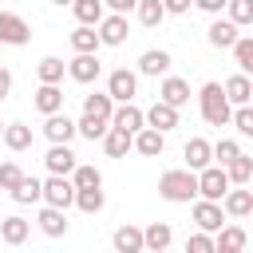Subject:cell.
Here are the masks:
<instances>
[{
	"label": "cell",
	"mask_w": 253,
	"mask_h": 253,
	"mask_svg": "<svg viewBox=\"0 0 253 253\" xmlns=\"http://www.w3.org/2000/svg\"><path fill=\"white\" fill-rule=\"evenodd\" d=\"M158 198H166V202H174V206L194 202V198H198V170H190V166L166 170V174L158 178Z\"/></svg>",
	"instance_id": "1"
},
{
	"label": "cell",
	"mask_w": 253,
	"mask_h": 253,
	"mask_svg": "<svg viewBox=\"0 0 253 253\" xmlns=\"http://www.w3.org/2000/svg\"><path fill=\"white\" fill-rule=\"evenodd\" d=\"M198 111L210 126H229V115H233V103L225 99V87L221 83H202L198 91Z\"/></svg>",
	"instance_id": "2"
},
{
	"label": "cell",
	"mask_w": 253,
	"mask_h": 253,
	"mask_svg": "<svg viewBox=\"0 0 253 253\" xmlns=\"http://www.w3.org/2000/svg\"><path fill=\"white\" fill-rule=\"evenodd\" d=\"M229 186H233V182H229V174H225V166H221V162H217V166L210 162V166H202V170H198V198L221 202Z\"/></svg>",
	"instance_id": "3"
},
{
	"label": "cell",
	"mask_w": 253,
	"mask_h": 253,
	"mask_svg": "<svg viewBox=\"0 0 253 253\" xmlns=\"http://www.w3.org/2000/svg\"><path fill=\"white\" fill-rule=\"evenodd\" d=\"M107 95H111L115 103H130V99L138 95V71H130V67H115V71L107 75Z\"/></svg>",
	"instance_id": "4"
},
{
	"label": "cell",
	"mask_w": 253,
	"mask_h": 253,
	"mask_svg": "<svg viewBox=\"0 0 253 253\" xmlns=\"http://www.w3.org/2000/svg\"><path fill=\"white\" fill-rule=\"evenodd\" d=\"M28 40H32L28 20L16 16V12H4V8H0V47H4V43H8V47H24Z\"/></svg>",
	"instance_id": "5"
},
{
	"label": "cell",
	"mask_w": 253,
	"mask_h": 253,
	"mask_svg": "<svg viewBox=\"0 0 253 253\" xmlns=\"http://www.w3.org/2000/svg\"><path fill=\"white\" fill-rule=\"evenodd\" d=\"M43 202H47V206H59V210L75 206V182H71L67 174H47V182H43Z\"/></svg>",
	"instance_id": "6"
},
{
	"label": "cell",
	"mask_w": 253,
	"mask_h": 253,
	"mask_svg": "<svg viewBox=\"0 0 253 253\" xmlns=\"http://www.w3.org/2000/svg\"><path fill=\"white\" fill-rule=\"evenodd\" d=\"M95 28H99V40H103V47H123V43H126V36H130V24H126V16H123V12H111V16H103Z\"/></svg>",
	"instance_id": "7"
},
{
	"label": "cell",
	"mask_w": 253,
	"mask_h": 253,
	"mask_svg": "<svg viewBox=\"0 0 253 253\" xmlns=\"http://www.w3.org/2000/svg\"><path fill=\"white\" fill-rule=\"evenodd\" d=\"M67 75L75 83H95L103 75V63H99V51H75V59H67Z\"/></svg>",
	"instance_id": "8"
},
{
	"label": "cell",
	"mask_w": 253,
	"mask_h": 253,
	"mask_svg": "<svg viewBox=\"0 0 253 253\" xmlns=\"http://www.w3.org/2000/svg\"><path fill=\"white\" fill-rule=\"evenodd\" d=\"M190 213H194V225H198V229H206V233H217V229L225 225V210H221V202L198 198Z\"/></svg>",
	"instance_id": "9"
},
{
	"label": "cell",
	"mask_w": 253,
	"mask_h": 253,
	"mask_svg": "<svg viewBox=\"0 0 253 253\" xmlns=\"http://www.w3.org/2000/svg\"><path fill=\"white\" fill-rule=\"evenodd\" d=\"M75 150H71V142H51L47 146V154H43V166H47V174H67L71 178V170H75Z\"/></svg>",
	"instance_id": "10"
},
{
	"label": "cell",
	"mask_w": 253,
	"mask_h": 253,
	"mask_svg": "<svg viewBox=\"0 0 253 253\" xmlns=\"http://www.w3.org/2000/svg\"><path fill=\"white\" fill-rule=\"evenodd\" d=\"M170 63H174V55H170L166 47H146V51L138 55V75H150V79L170 75Z\"/></svg>",
	"instance_id": "11"
},
{
	"label": "cell",
	"mask_w": 253,
	"mask_h": 253,
	"mask_svg": "<svg viewBox=\"0 0 253 253\" xmlns=\"http://www.w3.org/2000/svg\"><path fill=\"white\" fill-rule=\"evenodd\" d=\"M111 126H119V130H142L146 126V111L142 107H134V99L130 103H115V111H111Z\"/></svg>",
	"instance_id": "12"
},
{
	"label": "cell",
	"mask_w": 253,
	"mask_h": 253,
	"mask_svg": "<svg viewBox=\"0 0 253 253\" xmlns=\"http://www.w3.org/2000/svg\"><path fill=\"white\" fill-rule=\"evenodd\" d=\"M221 210H225V217H249L253 213V190L249 186H229L225 198H221Z\"/></svg>",
	"instance_id": "13"
},
{
	"label": "cell",
	"mask_w": 253,
	"mask_h": 253,
	"mask_svg": "<svg viewBox=\"0 0 253 253\" xmlns=\"http://www.w3.org/2000/svg\"><path fill=\"white\" fill-rule=\"evenodd\" d=\"M79 130H75V119H67L63 111H55V115H43V138L47 142H71Z\"/></svg>",
	"instance_id": "14"
},
{
	"label": "cell",
	"mask_w": 253,
	"mask_h": 253,
	"mask_svg": "<svg viewBox=\"0 0 253 253\" xmlns=\"http://www.w3.org/2000/svg\"><path fill=\"white\" fill-rule=\"evenodd\" d=\"M245 245H249V233L241 225H221L213 233V253H241Z\"/></svg>",
	"instance_id": "15"
},
{
	"label": "cell",
	"mask_w": 253,
	"mask_h": 253,
	"mask_svg": "<svg viewBox=\"0 0 253 253\" xmlns=\"http://www.w3.org/2000/svg\"><path fill=\"white\" fill-rule=\"evenodd\" d=\"M237 36H241V32H237V24H233L229 16H225V20H221V16H213V24L206 28V40H210L213 47H225V51L237 43Z\"/></svg>",
	"instance_id": "16"
},
{
	"label": "cell",
	"mask_w": 253,
	"mask_h": 253,
	"mask_svg": "<svg viewBox=\"0 0 253 253\" xmlns=\"http://www.w3.org/2000/svg\"><path fill=\"white\" fill-rule=\"evenodd\" d=\"M99 142H103L107 158H126V154L134 150V134H130V130H119V126H107V134H103Z\"/></svg>",
	"instance_id": "17"
},
{
	"label": "cell",
	"mask_w": 253,
	"mask_h": 253,
	"mask_svg": "<svg viewBox=\"0 0 253 253\" xmlns=\"http://www.w3.org/2000/svg\"><path fill=\"white\" fill-rule=\"evenodd\" d=\"M158 99H166L170 107H186V103H190V83H186L182 75H162Z\"/></svg>",
	"instance_id": "18"
},
{
	"label": "cell",
	"mask_w": 253,
	"mask_h": 253,
	"mask_svg": "<svg viewBox=\"0 0 253 253\" xmlns=\"http://www.w3.org/2000/svg\"><path fill=\"white\" fill-rule=\"evenodd\" d=\"M146 126H154V130H162V134H170L174 126H178V107H170L166 99H158L150 111H146Z\"/></svg>",
	"instance_id": "19"
},
{
	"label": "cell",
	"mask_w": 253,
	"mask_h": 253,
	"mask_svg": "<svg viewBox=\"0 0 253 253\" xmlns=\"http://www.w3.org/2000/svg\"><path fill=\"white\" fill-rule=\"evenodd\" d=\"M134 150H138L142 158H158V154L166 150V134L154 130V126H142V130H134Z\"/></svg>",
	"instance_id": "20"
},
{
	"label": "cell",
	"mask_w": 253,
	"mask_h": 253,
	"mask_svg": "<svg viewBox=\"0 0 253 253\" xmlns=\"http://www.w3.org/2000/svg\"><path fill=\"white\" fill-rule=\"evenodd\" d=\"M40 233H47V237H63L67 233V210H59V206H47L43 202V210H40Z\"/></svg>",
	"instance_id": "21"
},
{
	"label": "cell",
	"mask_w": 253,
	"mask_h": 253,
	"mask_svg": "<svg viewBox=\"0 0 253 253\" xmlns=\"http://www.w3.org/2000/svg\"><path fill=\"white\" fill-rule=\"evenodd\" d=\"M36 111H40V115L63 111V87H59V83H40V87H36Z\"/></svg>",
	"instance_id": "22"
},
{
	"label": "cell",
	"mask_w": 253,
	"mask_h": 253,
	"mask_svg": "<svg viewBox=\"0 0 253 253\" xmlns=\"http://www.w3.org/2000/svg\"><path fill=\"white\" fill-rule=\"evenodd\" d=\"M170 241H174V229H170L166 221H150V225L142 229V249H150V253L170 249Z\"/></svg>",
	"instance_id": "23"
},
{
	"label": "cell",
	"mask_w": 253,
	"mask_h": 253,
	"mask_svg": "<svg viewBox=\"0 0 253 253\" xmlns=\"http://www.w3.org/2000/svg\"><path fill=\"white\" fill-rule=\"evenodd\" d=\"M182 158H186L190 170H202V166L213 162V142H206V138H190L186 150H182Z\"/></svg>",
	"instance_id": "24"
},
{
	"label": "cell",
	"mask_w": 253,
	"mask_h": 253,
	"mask_svg": "<svg viewBox=\"0 0 253 253\" xmlns=\"http://www.w3.org/2000/svg\"><path fill=\"white\" fill-rule=\"evenodd\" d=\"M28 233H32V221H24L20 213H12V217L0 221V241H4V245H24Z\"/></svg>",
	"instance_id": "25"
},
{
	"label": "cell",
	"mask_w": 253,
	"mask_h": 253,
	"mask_svg": "<svg viewBox=\"0 0 253 253\" xmlns=\"http://www.w3.org/2000/svg\"><path fill=\"white\" fill-rule=\"evenodd\" d=\"M221 87H225V99H229L233 107H241V103H249V95H253V79H249L245 71H237V75H229V79H225Z\"/></svg>",
	"instance_id": "26"
},
{
	"label": "cell",
	"mask_w": 253,
	"mask_h": 253,
	"mask_svg": "<svg viewBox=\"0 0 253 253\" xmlns=\"http://www.w3.org/2000/svg\"><path fill=\"white\" fill-rule=\"evenodd\" d=\"M111 245H115V253H142V229L138 225H119Z\"/></svg>",
	"instance_id": "27"
},
{
	"label": "cell",
	"mask_w": 253,
	"mask_h": 253,
	"mask_svg": "<svg viewBox=\"0 0 253 253\" xmlns=\"http://www.w3.org/2000/svg\"><path fill=\"white\" fill-rule=\"evenodd\" d=\"M0 142H4L8 150H16V154H20V150H28V146H32V126H28V123H8V126H4V134H0Z\"/></svg>",
	"instance_id": "28"
},
{
	"label": "cell",
	"mask_w": 253,
	"mask_h": 253,
	"mask_svg": "<svg viewBox=\"0 0 253 253\" xmlns=\"http://www.w3.org/2000/svg\"><path fill=\"white\" fill-rule=\"evenodd\" d=\"M103 40H99V28L95 24H79L71 32V51H99Z\"/></svg>",
	"instance_id": "29"
},
{
	"label": "cell",
	"mask_w": 253,
	"mask_h": 253,
	"mask_svg": "<svg viewBox=\"0 0 253 253\" xmlns=\"http://www.w3.org/2000/svg\"><path fill=\"white\" fill-rule=\"evenodd\" d=\"M12 194V202H20V206H32V202H43V182L40 178H20V186L16 190H8Z\"/></svg>",
	"instance_id": "30"
},
{
	"label": "cell",
	"mask_w": 253,
	"mask_h": 253,
	"mask_svg": "<svg viewBox=\"0 0 253 253\" xmlns=\"http://www.w3.org/2000/svg\"><path fill=\"white\" fill-rule=\"evenodd\" d=\"M63 71H67V63H63L59 55H43V59L36 63L40 83H63Z\"/></svg>",
	"instance_id": "31"
},
{
	"label": "cell",
	"mask_w": 253,
	"mask_h": 253,
	"mask_svg": "<svg viewBox=\"0 0 253 253\" xmlns=\"http://www.w3.org/2000/svg\"><path fill=\"white\" fill-rule=\"evenodd\" d=\"M115 111V99L107 91H95V95H83V115H95V119H111Z\"/></svg>",
	"instance_id": "32"
},
{
	"label": "cell",
	"mask_w": 253,
	"mask_h": 253,
	"mask_svg": "<svg viewBox=\"0 0 253 253\" xmlns=\"http://www.w3.org/2000/svg\"><path fill=\"white\" fill-rule=\"evenodd\" d=\"M75 206H79L83 213H99V210L107 206L103 186H83V190H75Z\"/></svg>",
	"instance_id": "33"
},
{
	"label": "cell",
	"mask_w": 253,
	"mask_h": 253,
	"mask_svg": "<svg viewBox=\"0 0 253 253\" xmlns=\"http://www.w3.org/2000/svg\"><path fill=\"white\" fill-rule=\"evenodd\" d=\"M225 174H229V182H233V186H249V174H253V158L241 150L237 158H229V162H225Z\"/></svg>",
	"instance_id": "34"
},
{
	"label": "cell",
	"mask_w": 253,
	"mask_h": 253,
	"mask_svg": "<svg viewBox=\"0 0 253 253\" xmlns=\"http://www.w3.org/2000/svg\"><path fill=\"white\" fill-rule=\"evenodd\" d=\"M134 12H138V24H142V28H158V24L166 20V4H162V0H138Z\"/></svg>",
	"instance_id": "35"
},
{
	"label": "cell",
	"mask_w": 253,
	"mask_h": 253,
	"mask_svg": "<svg viewBox=\"0 0 253 253\" xmlns=\"http://www.w3.org/2000/svg\"><path fill=\"white\" fill-rule=\"evenodd\" d=\"M103 8H107L103 0H75V4H71V12H75V20H79V24H99V20L107 16Z\"/></svg>",
	"instance_id": "36"
},
{
	"label": "cell",
	"mask_w": 253,
	"mask_h": 253,
	"mask_svg": "<svg viewBox=\"0 0 253 253\" xmlns=\"http://www.w3.org/2000/svg\"><path fill=\"white\" fill-rule=\"evenodd\" d=\"M107 126H111V119H95V115H83V119H75V130L83 134V138H103L107 134Z\"/></svg>",
	"instance_id": "37"
},
{
	"label": "cell",
	"mask_w": 253,
	"mask_h": 253,
	"mask_svg": "<svg viewBox=\"0 0 253 253\" xmlns=\"http://www.w3.org/2000/svg\"><path fill=\"white\" fill-rule=\"evenodd\" d=\"M71 182H75V190H83V186H103V174H99V166H91V162H75Z\"/></svg>",
	"instance_id": "38"
},
{
	"label": "cell",
	"mask_w": 253,
	"mask_h": 253,
	"mask_svg": "<svg viewBox=\"0 0 253 253\" xmlns=\"http://www.w3.org/2000/svg\"><path fill=\"white\" fill-rule=\"evenodd\" d=\"M229 126H237V134H241V138H253V103H241V107H233V115H229Z\"/></svg>",
	"instance_id": "39"
},
{
	"label": "cell",
	"mask_w": 253,
	"mask_h": 253,
	"mask_svg": "<svg viewBox=\"0 0 253 253\" xmlns=\"http://www.w3.org/2000/svg\"><path fill=\"white\" fill-rule=\"evenodd\" d=\"M229 51H233L237 67H241L245 75H253V36H237V43H233Z\"/></svg>",
	"instance_id": "40"
},
{
	"label": "cell",
	"mask_w": 253,
	"mask_h": 253,
	"mask_svg": "<svg viewBox=\"0 0 253 253\" xmlns=\"http://www.w3.org/2000/svg\"><path fill=\"white\" fill-rule=\"evenodd\" d=\"M225 16H229L237 28L253 24V0H229V4H225Z\"/></svg>",
	"instance_id": "41"
},
{
	"label": "cell",
	"mask_w": 253,
	"mask_h": 253,
	"mask_svg": "<svg viewBox=\"0 0 253 253\" xmlns=\"http://www.w3.org/2000/svg\"><path fill=\"white\" fill-rule=\"evenodd\" d=\"M24 178V170L12 162V158H0V190H16Z\"/></svg>",
	"instance_id": "42"
},
{
	"label": "cell",
	"mask_w": 253,
	"mask_h": 253,
	"mask_svg": "<svg viewBox=\"0 0 253 253\" xmlns=\"http://www.w3.org/2000/svg\"><path fill=\"white\" fill-rule=\"evenodd\" d=\"M237 154H241V142H237V138H217V142H213V162L225 166V162L237 158Z\"/></svg>",
	"instance_id": "43"
},
{
	"label": "cell",
	"mask_w": 253,
	"mask_h": 253,
	"mask_svg": "<svg viewBox=\"0 0 253 253\" xmlns=\"http://www.w3.org/2000/svg\"><path fill=\"white\" fill-rule=\"evenodd\" d=\"M186 253H213V233H206V229L190 233V241H186Z\"/></svg>",
	"instance_id": "44"
},
{
	"label": "cell",
	"mask_w": 253,
	"mask_h": 253,
	"mask_svg": "<svg viewBox=\"0 0 253 253\" xmlns=\"http://www.w3.org/2000/svg\"><path fill=\"white\" fill-rule=\"evenodd\" d=\"M194 4H198V8H202V12H210V16H221V12H225V4H229V0H194Z\"/></svg>",
	"instance_id": "45"
},
{
	"label": "cell",
	"mask_w": 253,
	"mask_h": 253,
	"mask_svg": "<svg viewBox=\"0 0 253 253\" xmlns=\"http://www.w3.org/2000/svg\"><path fill=\"white\" fill-rule=\"evenodd\" d=\"M162 4H166V16H182V12H190L194 0H162Z\"/></svg>",
	"instance_id": "46"
},
{
	"label": "cell",
	"mask_w": 253,
	"mask_h": 253,
	"mask_svg": "<svg viewBox=\"0 0 253 253\" xmlns=\"http://www.w3.org/2000/svg\"><path fill=\"white\" fill-rule=\"evenodd\" d=\"M103 4H107V8H111V12H123V16H126V12H134V8H138V0H103Z\"/></svg>",
	"instance_id": "47"
},
{
	"label": "cell",
	"mask_w": 253,
	"mask_h": 253,
	"mask_svg": "<svg viewBox=\"0 0 253 253\" xmlns=\"http://www.w3.org/2000/svg\"><path fill=\"white\" fill-rule=\"evenodd\" d=\"M8 95H12V71H8V67H0V103H4Z\"/></svg>",
	"instance_id": "48"
},
{
	"label": "cell",
	"mask_w": 253,
	"mask_h": 253,
	"mask_svg": "<svg viewBox=\"0 0 253 253\" xmlns=\"http://www.w3.org/2000/svg\"><path fill=\"white\" fill-rule=\"evenodd\" d=\"M51 4H59V8H71V4H75V0H51Z\"/></svg>",
	"instance_id": "49"
},
{
	"label": "cell",
	"mask_w": 253,
	"mask_h": 253,
	"mask_svg": "<svg viewBox=\"0 0 253 253\" xmlns=\"http://www.w3.org/2000/svg\"><path fill=\"white\" fill-rule=\"evenodd\" d=\"M4 126H8V123H4V119H0V134H4Z\"/></svg>",
	"instance_id": "50"
},
{
	"label": "cell",
	"mask_w": 253,
	"mask_h": 253,
	"mask_svg": "<svg viewBox=\"0 0 253 253\" xmlns=\"http://www.w3.org/2000/svg\"><path fill=\"white\" fill-rule=\"evenodd\" d=\"M249 190H253V174H249Z\"/></svg>",
	"instance_id": "51"
},
{
	"label": "cell",
	"mask_w": 253,
	"mask_h": 253,
	"mask_svg": "<svg viewBox=\"0 0 253 253\" xmlns=\"http://www.w3.org/2000/svg\"><path fill=\"white\" fill-rule=\"evenodd\" d=\"M249 103H253V95H249Z\"/></svg>",
	"instance_id": "52"
},
{
	"label": "cell",
	"mask_w": 253,
	"mask_h": 253,
	"mask_svg": "<svg viewBox=\"0 0 253 253\" xmlns=\"http://www.w3.org/2000/svg\"><path fill=\"white\" fill-rule=\"evenodd\" d=\"M249 217H253V213H249Z\"/></svg>",
	"instance_id": "53"
}]
</instances>
